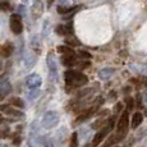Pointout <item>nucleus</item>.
<instances>
[{
	"mask_svg": "<svg viewBox=\"0 0 147 147\" xmlns=\"http://www.w3.org/2000/svg\"><path fill=\"white\" fill-rule=\"evenodd\" d=\"M64 78H65V83L67 86L69 87H82L84 84H87L88 82V78L87 76H84L83 73L78 72V70H73V69H69L64 73Z\"/></svg>",
	"mask_w": 147,
	"mask_h": 147,
	"instance_id": "f257e3e1",
	"label": "nucleus"
},
{
	"mask_svg": "<svg viewBox=\"0 0 147 147\" xmlns=\"http://www.w3.org/2000/svg\"><path fill=\"white\" fill-rule=\"evenodd\" d=\"M128 125H129V111L128 110H124L121 113V115L118 119V123H117V140L118 142L119 141H123L127 136V132H128Z\"/></svg>",
	"mask_w": 147,
	"mask_h": 147,
	"instance_id": "f03ea898",
	"label": "nucleus"
},
{
	"mask_svg": "<svg viewBox=\"0 0 147 147\" xmlns=\"http://www.w3.org/2000/svg\"><path fill=\"white\" fill-rule=\"evenodd\" d=\"M58 123H59V114L56 111H53V110L45 113L41 120V125L45 129H51L58 125Z\"/></svg>",
	"mask_w": 147,
	"mask_h": 147,
	"instance_id": "7ed1b4c3",
	"label": "nucleus"
},
{
	"mask_svg": "<svg viewBox=\"0 0 147 147\" xmlns=\"http://www.w3.org/2000/svg\"><path fill=\"white\" fill-rule=\"evenodd\" d=\"M40 145H41V137L38 134V125H37V121H33L32 125H31L27 146L28 147H40Z\"/></svg>",
	"mask_w": 147,
	"mask_h": 147,
	"instance_id": "20e7f679",
	"label": "nucleus"
},
{
	"mask_svg": "<svg viewBox=\"0 0 147 147\" xmlns=\"http://www.w3.org/2000/svg\"><path fill=\"white\" fill-rule=\"evenodd\" d=\"M46 64H47V68H49V74L51 81H56V78H58V64H56V59L53 53L47 54Z\"/></svg>",
	"mask_w": 147,
	"mask_h": 147,
	"instance_id": "39448f33",
	"label": "nucleus"
},
{
	"mask_svg": "<svg viewBox=\"0 0 147 147\" xmlns=\"http://www.w3.org/2000/svg\"><path fill=\"white\" fill-rule=\"evenodd\" d=\"M10 30L14 35H21L23 31V23H22V18L19 14H12L9 19Z\"/></svg>",
	"mask_w": 147,
	"mask_h": 147,
	"instance_id": "423d86ee",
	"label": "nucleus"
},
{
	"mask_svg": "<svg viewBox=\"0 0 147 147\" xmlns=\"http://www.w3.org/2000/svg\"><path fill=\"white\" fill-rule=\"evenodd\" d=\"M41 83H42V78L37 73H32V74L27 76V78H26V84L30 90L38 88V87L41 86Z\"/></svg>",
	"mask_w": 147,
	"mask_h": 147,
	"instance_id": "0eeeda50",
	"label": "nucleus"
},
{
	"mask_svg": "<svg viewBox=\"0 0 147 147\" xmlns=\"http://www.w3.org/2000/svg\"><path fill=\"white\" fill-rule=\"evenodd\" d=\"M3 111H4L8 117L13 118V120H22V119H24V113L19 111L18 109H13V107H10L8 105L3 109Z\"/></svg>",
	"mask_w": 147,
	"mask_h": 147,
	"instance_id": "6e6552de",
	"label": "nucleus"
},
{
	"mask_svg": "<svg viewBox=\"0 0 147 147\" xmlns=\"http://www.w3.org/2000/svg\"><path fill=\"white\" fill-rule=\"evenodd\" d=\"M31 12H32V16L35 19L40 18L44 13V3L41 0H33L32 7H31Z\"/></svg>",
	"mask_w": 147,
	"mask_h": 147,
	"instance_id": "1a4fd4ad",
	"label": "nucleus"
},
{
	"mask_svg": "<svg viewBox=\"0 0 147 147\" xmlns=\"http://www.w3.org/2000/svg\"><path fill=\"white\" fill-rule=\"evenodd\" d=\"M95 113H96V106H91V107H88V109H86L83 113H81V114L77 117V119H76V124H80V123L86 121L87 119H90Z\"/></svg>",
	"mask_w": 147,
	"mask_h": 147,
	"instance_id": "9d476101",
	"label": "nucleus"
},
{
	"mask_svg": "<svg viewBox=\"0 0 147 147\" xmlns=\"http://www.w3.org/2000/svg\"><path fill=\"white\" fill-rule=\"evenodd\" d=\"M14 51V46L12 42H7V44L0 46V58H9Z\"/></svg>",
	"mask_w": 147,
	"mask_h": 147,
	"instance_id": "9b49d317",
	"label": "nucleus"
},
{
	"mask_svg": "<svg viewBox=\"0 0 147 147\" xmlns=\"http://www.w3.org/2000/svg\"><path fill=\"white\" fill-rule=\"evenodd\" d=\"M114 73H115L114 68H109V67L102 68V69L98 70V77H100L102 81H107L109 78H111L113 76H114Z\"/></svg>",
	"mask_w": 147,
	"mask_h": 147,
	"instance_id": "f8f14e48",
	"label": "nucleus"
},
{
	"mask_svg": "<svg viewBox=\"0 0 147 147\" xmlns=\"http://www.w3.org/2000/svg\"><path fill=\"white\" fill-rule=\"evenodd\" d=\"M77 58H76V54L74 55H63L61 56V63H63V65H65L68 68L70 67H76V64H77Z\"/></svg>",
	"mask_w": 147,
	"mask_h": 147,
	"instance_id": "ddd939ff",
	"label": "nucleus"
},
{
	"mask_svg": "<svg viewBox=\"0 0 147 147\" xmlns=\"http://www.w3.org/2000/svg\"><path fill=\"white\" fill-rule=\"evenodd\" d=\"M142 121H143V115H142V113H140V111H137V113H134L133 114V117H132V121H131V127L133 129L136 128H138V127L142 124Z\"/></svg>",
	"mask_w": 147,
	"mask_h": 147,
	"instance_id": "4468645a",
	"label": "nucleus"
},
{
	"mask_svg": "<svg viewBox=\"0 0 147 147\" xmlns=\"http://www.w3.org/2000/svg\"><path fill=\"white\" fill-rule=\"evenodd\" d=\"M10 92H12V86H10L9 82H8L7 80L0 82V94L5 97V96H8Z\"/></svg>",
	"mask_w": 147,
	"mask_h": 147,
	"instance_id": "2eb2a0df",
	"label": "nucleus"
},
{
	"mask_svg": "<svg viewBox=\"0 0 147 147\" xmlns=\"http://www.w3.org/2000/svg\"><path fill=\"white\" fill-rule=\"evenodd\" d=\"M36 60H37V58L33 54H27L26 58H24V65H26L27 69H31L36 64Z\"/></svg>",
	"mask_w": 147,
	"mask_h": 147,
	"instance_id": "dca6fc26",
	"label": "nucleus"
},
{
	"mask_svg": "<svg viewBox=\"0 0 147 147\" xmlns=\"http://www.w3.org/2000/svg\"><path fill=\"white\" fill-rule=\"evenodd\" d=\"M64 42H65L67 46H70V47L80 46V45H81V41L78 40L77 37H74V36H68V37H65Z\"/></svg>",
	"mask_w": 147,
	"mask_h": 147,
	"instance_id": "f3484780",
	"label": "nucleus"
},
{
	"mask_svg": "<svg viewBox=\"0 0 147 147\" xmlns=\"http://www.w3.org/2000/svg\"><path fill=\"white\" fill-rule=\"evenodd\" d=\"M58 53L63 54V55H74V51L72 50V47L70 46H64V45H60V46H58Z\"/></svg>",
	"mask_w": 147,
	"mask_h": 147,
	"instance_id": "a211bd4d",
	"label": "nucleus"
},
{
	"mask_svg": "<svg viewBox=\"0 0 147 147\" xmlns=\"http://www.w3.org/2000/svg\"><path fill=\"white\" fill-rule=\"evenodd\" d=\"M10 104H12L13 106L18 107V109H23V107H24L23 100H22V98H19V97H12V98H10Z\"/></svg>",
	"mask_w": 147,
	"mask_h": 147,
	"instance_id": "6ab92c4d",
	"label": "nucleus"
},
{
	"mask_svg": "<svg viewBox=\"0 0 147 147\" xmlns=\"http://www.w3.org/2000/svg\"><path fill=\"white\" fill-rule=\"evenodd\" d=\"M70 147H78V133L77 132H73L70 136V142H69Z\"/></svg>",
	"mask_w": 147,
	"mask_h": 147,
	"instance_id": "aec40b11",
	"label": "nucleus"
},
{
	"mask_svg": "<svg viewBox=\"0 0 147 147\" xmlns=\"http://www.w3.org/2000/svg\"><path fill=\"white\" fill-rule=\"evenodd\" d=\"M55 32L58 33V35H60V36H67L68 33H67V28L64 24H58V26L55 27Z\"/></svg>",
	"mask_w": 147,
	"mask_h": 147,
	"instance_id": "412c9836",
	"label": "nucleus"
},
{
	"mask_svg": "<svg viewBox=\"0 0 147 147\" xmlns=\"http://www.w3.org/2000/svg\"><path fill=\"white\" fill-rule=\"evenodd\" d=\"M124 101H125V104H127V110L131 111V110L133 109V106H134V98L131 97V96H127Z\"/></svg>",
	"mask_w": 147,
	"mask_h": 147,
	"instance_id": "4be33fe9",
	"label": "nucleus"
},
{
	"mask_svg": "<svg viewBox=\"0 0 147 147\" xmlns=\"http://www.w3.org/2000/svg\"><path fill=\"white\" fill-rule=\"evenodd\" d=\"M31 46L40 53V41H38L37 36H33V37H32V40H31Z\"/></svg>",
	"mask_w": 147,
	"mask_h": 147,
	"instance_id": "5701e85b",
	"label": "nucleus"
},
{
	"mask_svg": "<svg viewBox=\"0 0 147 147\" xmlns=\"http://www.w3.org/2000/svg\"><path fill=\"white\" fill-rule=\"evenodd\" d=\"M115 142H118L117 137H115V136H110V137H109V138H107V140H106L105 145H104L102 147H111V146L114 145Z\"/></svg>",
	"mask_w": 147,
	"mask_h": 147,
	"instance_id": "b1692460",
	"label": "nucleus"
},
{
	"mask_svg": "<svg viewBox=\"0 0 147 147\" xmlns=\"http://www.w3.org/2000/svg\"><path fill=\"white\" fill-rule=\"evenodd\" d=\"M78 56L82 59H84V60H90V59L92 58L91 54L88 51H84V50H78Z\"/></svg>",
	"mask_w": 147,
	"mask_h": 147,
	"instance_id": "393cba45",
	"label": "nucleus"
},
{
	"mask_svg": "<svg viewBox=\"0 0 147 147\" xmlns=\"http://www.w3.org/2000/svg\"><path fill=\"white\" fill-rule=\"evenodd\" d=\"M38 94H40L38 88H32L31 90V92L28 94V98H30V100H35V98L38 96Z\"/></svg>",
	"mask_w": 147,
	"mask_h": 147,
	"instance_id": "a878e982",
	"label": "nucleus"
},
{
	"mask_svg": "<svg viewBox=\"0 0 147 147\" xmlns=\"http://www.w3.org/2000/svg\"><path fill=\"white\" fill-rule=\"evenodd\" d=\"M104 123H105V119H100V120L97 119L94 124H92L91 127H92V129H100L101 127H102V124H104Z\"/></svg>",
	"mask_w": 147,
	"mask_h": 147,
	"instance_id": "bb28decb",
	"label": "nucleus"
},
{
	"mask_svg": "<svg viewBox=\"0 0 147 147\" xmlns=\"http://www.w3.org/2000/svg\"><path fill=\"white\" fill-rule=\"evenodd\" d=\"M76 67H81L82 69H86V68H90V67H91V63H90L88 60H86V61H77Z\"/></svg>",
	"mask_w": 147,
	"mask_h": 147,
	"instance_id": "cd10ccee",
	"label": "nucleus"
},
{
	"mask_svg": "<svg viewBox=\"0 0 147 147\" xmlns=\"http://www.w3.org/2000/svg\"><path fill=\"white\" fill-rule=\"evenodd\" d=\"M10 9V4L8 1H0V10L3 12H7V10Z\"/></svg>",
	"mask_w": 147,
	"mask_h": 147,
	"instance_id": "c85d7f7f",
	"label": "nucleus"
},
{
	"mask_svg": "<svg viewBox=\"0 0 147 147\" xmlns=\"http://www.w3.org/2000/svg\"><path fill=\"white\" fill-rule=\"evenodd\" d=\"M8 133H9L8 125H0V137H5Z\"/></svg>",
	"mask_w": 147,
	"mask_h": 147,
	"instance_id": "c756f323",
	"label": "nucleus"
},
{
	"mask_svg": "<svg viewBox=\"0 0 147 147\" xmlns=\"http://www.w3.org/2000/svg\"><path fill=\"white\" fill-rule=\"evenodd\" d=\"M42 35L44 37H46L49 35V21H45L44 22V30H42Z\"/></svg>",
	"mask_w": 147,
	"mask_h": 147,
	"instance_id": "7c9ffc66",
	"label": "nucleus"
},
{
	"mask_svg": "<svg viewBox=\"0 0 147 147\" xmlns=\"http://www.w3.org/2000/svg\"><path fill=\"white\" fill-rule=\"evenodd\" d=\"M121 110H123V104H121V102H118L117 105H115V107H114V113L117 114V113H120Z\"/></svg>",
	"mask_w": 147,
	"mask_h": 147,
	"instance_id": "2f4dec72",
	"label": "nucleus"
},
{
	"mask_svg": "<svg viewBox=\"0 0 147 147\" xmlns=\"http://www.w3.org/2000/svg\"><path fill=\"white\" fill-rule=\"evenodd\" d=\"M44 147H54V142L50 138H47V140H45L44 142Z\"/></svg>",
	"mask_w": 147,
	"mask_h": 147,
	"instance_id": "473e14b6",
	"label": "nucleus"
},
{
	"mask_svg": "<svg viewBox=\"0 0 147 147\" xmlns=\"http://www.w3.org/2000/svg\"><path fill=\"white\" fill-rule=\"evenodd\" d=\"M59 3H60V5H63V7H69L70 0H59Z\"/></svg>",
	"mask_w": 147,
	"mask_h": 147,
	"instance_id": "72a5a7b5",
	"label": "nucleus"
},
{
	"mask_svg": "<svg viewBox=\"0 0 147 147\" xmlns=\"http://www.w3.org/2000/svg\"><path fill=\"white\" fill-rule=\"evenodd\" d=\"M21 143V137H16L14 138V145H19Z\"/></svg>",
	"mask_w": 147,
	"mask_h": 147,
	"instance_id": "f704fd0d",
	"label": "nucleus"
},
{
	"mask_svg": "<svg viewBox=\"0 0 147 147\" xmlns=\"http://www.w3.org/2000/svg\"><path fill=\"white\" fill-rule=\"evenodd\" d=\"M18 9H19V12H21L22 14H24V7H23V5H19Z\"/></svg>",
	"mask_w": 147,
	"mask_h": 147,
	"instance_id": "c9c22d12",
	"label": "nucleus"
},
{
	"mask_svg": "<svg viewBox=\"0 0 147 147\" xmlns=\"http://www.w3.org/2000/svg\"><path fill=\"white\" fill-rule=\"evenodd\" d=\"M54 1H55V0H47V7H51Z\"/></svg>",
	"mask_w": 147,
	"mask_h": 147,
	"instance_id": "e433bc0d",
	"label": "nucleus"
},
{
	"mask_svg": "<svg viewBox=\"0 0 147 147\" xmlns=\"http://www.w3.org/2000/svg\"><path fill=\"white\" fill-rule=\"evenodd\" d=\"M1 100H4V96H3L1 94H0V101H1Z\"/></svg>",
	"mask_w": 147,
	"mask_h": 147,
	"instance_id": "4c0bfd02",
	"label": "nucleus"
},
{
	"mask_svg": "<svg viewBox=\"0 0 147 147\" xmlns=\"http://www.w3.org/2000/svg\"><path fill=\"white\" fill-rule=\"evenodd\" d=\"M1 67H3V64H1V61H0V69H1Z\"/></svg>",
	"mask_w": 147,
	"mask_h": 147,
	"instance_id": "58836bf2",
	"label": "nucleus"
},
{
	"mask_svg": "<svg viewBox=\"0 0 147 147\" xmlns=\"http://www.w3.org/2000/svg\"><path fill=\"white\" fill-rule=\"evenodd\" d=\"M114 147H118V146H114Z\"/></svg>",
	"mask_w": 147,
	"mask_h": 147,
	"instance_id": "ea45409f",
	"label": "nucleus"
}]
</instances>
